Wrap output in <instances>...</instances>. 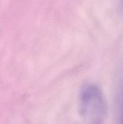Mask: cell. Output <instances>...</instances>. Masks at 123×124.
<instances>
[{
	"label": "cell",
	"instance_id": "cell-1",
	"mask_svg": "<svg viewBox=\"0 0 123 124\" xmlns=\"http://www.w3.org/2000/svg\"><path fill=\"white\" fill-rule=\"evenodd\" d=\"M79 111L87 124H104L108 112L103 93L97 85L86 84L79 95Z\"/></svg>",
	"mask_w": 123,
	"mask_h": 124
},
{
	"label": "cell",
	"instance_id": "cell-2",
	"mask_svg": "<svg viewBox=\"0 0 123 124\" xmlns=\"http://www.w3.org/2000/svg\"><path fill=\"white\" fill-rule=\"evenodd\" d=\"M120 105L118 124H123V84L121 87L120 92Z\"/></svg>",
	"mask_w": 123,
	"mask_h": 124
},
{
	"label": "cell",
	"instance_id": "cell-3",
	"mask_svg": "<svg viewBox=\"0 0 123 124\" xmlns=\"http://www.w3.org/2000/svg\"><path fill=\"white\" fill-rule=\"evenodd\" d=\"M122 1H123V0H122Z\"/></svg>",
	"mask_w": 123,
	"mask_h": 124
}]
</instances>
